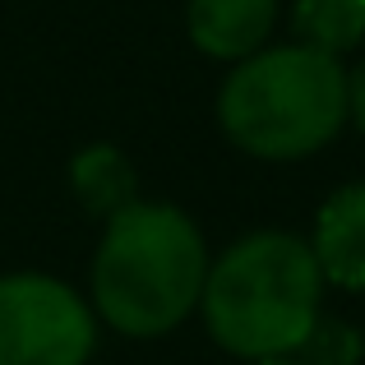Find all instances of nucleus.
<instances>
[{"mask_svg":"<svg viewBox=\"0 0 365 365\" xmlns=\"http://www.w3.org/2000/svg\"><path fill=\"white\" fill-rule=\"evenodd\" d=\"M255 365H305L301 356H264V361H255Z\"/></svg>","mask_w":365,"mask_h":365,"instance_id":"11","label":"nucleus"},{"mask_svg":"<svg viewBox=\"0 0 365 365\" xmlns=\"http://www.w3.org/2000/svg\"><path fill=\"white\" fill-rule=\"evenodd\" d=\"M310 250L324 282L365 292V180L342 185L338 195L324 199L319 217H314Z\"/></svg>","mask_w":365,"mask_h":365,"instance_id":"5","label":"nucleus"},{"mask_svg":"<svg viewBox=\"0 0 365 365\" xmlns=\"http://www.w3.org/2000/svg\"><path fill=\"white\" fill-rule=\"evenodd\" d=\"M208 245L176 204L134 199L116 217L93 259V310L125 338H162L204 296Z\"/></svg>","mask_w":365,"mask_h":365,"instance_id":"1","label":"nucleus"},{"mask_svg":"<svg viewBox=\"0 0 365 365\" xmlns=\"http://www.w3.org/2000/svg\"><path fill=\"white\" fill-rule=\"evenodd\" d=\"M292 24L305 46L342 56L365 37V0H296Z\"/></svg>","mask_w":365,"mask_h":365,"instance_id":"8","label":"nucleus"},{"mask_svg":"<svg viewBox=\"0 0 365 365\" xmlns=\"http://www.w3.org/2000/svg\"><path fill=\"white\" fill-rule=\"evenodd\" d=\"M190 42L213 61H245L268 42L277 0H190Z\"/></svg>","mask_w":365,"mask_h":365,"instance_id":"6","label":"nucleus"},{"mask_svg":"<svg viewBox=\"0 0 365 365\" xmlns=\"http://www.w3.org/2000/svg\"><path fill=\"white\" fill-rule=\"evenodd\" d=\"M70 190L93 217H116L139 199V176L116 143H88L70 162Z\"/></svg>","mask_w":365,"mask_h":365,"instance_id":"7","label":"nucleus"},{"mask_svg":"<svg viewBox=\"0 0 365 365\" xmlns=\"http://www.w3.org/2000/svg\"><path fill=\"white\" fill-rule=\"evenodd\" d=\"M347 116L365 130V61L347 74Z\"/></svg>","mask_w":365,"mask_h":365,"instance_id":"10","label":"nucleus"},{"mask_svg":"<svg viewBox=\"0 0 365 365\" xmlns=\"http://www.w3.org/2000/svg\"><path fill=\"white\" fill-rule=\"evenodd\" d=\"M217 120L236 148L268 162L310 158L347 120V70L319 46H273L236 61Z\"/></svg>","mask_w":365,"mask_h":365,"instance_id":"3","label":"nucleus"},{"mask_svg":"<svg viewBox=\"0 0 365 365\" xmlns=\"http://www.w3.org/2000/svg\"><path fill=\"white\" fill-rule=\"evenodd\" d=\"M324 273L314 250L287 232H255L208 264L199 310L217 347L264 361L292 356L319 319Z\"/></svg>","mask_w":365,"mask_h":365,"instance_id":"2","label":"nucleus"},{"mask_svg":"<svg viewBox=\"0 0 365 365\" xmlns=\"http://www.w3.org/2000/svg\"><path fill=\"white\" fill-rule=\"evenodd\" d=\"M93 342L98 319L61 277H0V365H83Z\"/></svg>","mask_w":365,"mask_h":365,"instance_id":"4","label":"nucleus"},{"mask_svg":"<svg viewBox=\"0 0 365 365\" xmlns=\"http://www.w3.org/2000/svg\"><path fill=\"white\" fill-rule=\"evenodd\" d=\"M305 365H356L361 361V333L347 329L342 319H314V329L305 333V342L292 351Z\"/></svg>","mask_w":365,"mask_h":365,"instance_id":"9","label":"nucleus"}]
</instances>
